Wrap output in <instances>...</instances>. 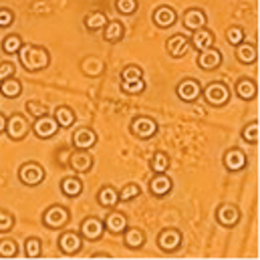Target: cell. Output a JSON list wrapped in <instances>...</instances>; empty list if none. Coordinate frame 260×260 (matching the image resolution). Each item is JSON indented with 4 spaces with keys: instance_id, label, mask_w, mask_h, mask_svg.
Instances as JSON below:
<instances>
[{
    "instance_id": "47",
    "label": "cell",
    "mask_w": 260,
    "mask_h": 260,
    "mask_svg": "<svg viewBox=\"0 0 260 260\" xmlns=\"http://www.w3.org/2000/svg\"><path fill=\"white\" fill-rule=\"evenodd\" d=\"M4 129H6V115L0 113V133H4Z\"/></svg>"
},
{
    "instance_id": "37",
    "label": "cell",
    "mask_w": 260,
    "mask_h": 260,
    "mask_svg": "<svg viewBox=\"0 0 260 260\" xmlns=\"http://www.w3.org/2000/svg\"><path fill=\"white\" fill-rule=\"evenodd\" d=\"M24 109H26V113L30 115V117H43V115H49V105H45L43 101H26V105H24Z\"/></svg>"
},
{
    "instance_id": "16",
    "label": "cell",
    "mask_w": 260,
    "mask_h": 260,
    "mask_svg": "<svg viewBox=\"0 0 260 260\" xmlns=\"http://www.w3.org/2000/svg\"><path fill=\"white\" fill-rule=\"evenodd\" d=\"M151 20H153V24H155L157 28H172V26L178 22V12H176L172 6L161 4V6H157V8L153 10Z\"/></svg>"
},
{
    "instance_id": "13",
    "label": "cell",
    "mask_w": 260,
    "mask_h": 260,
    "mask_svg": "<svg viewBox=\"0 0 260 260\" xmlns=\"http://www.w3.org/2000/svg\"><path fill=\"white\" fill-rule=\"evenodd\" d=\"M59 123L55 121V117L51 115H43V117H37L35 123H32V133L39 137V139H51L59 133Z\"/></svg>"
},
{
    "instance_id": "18",
    "label": "cell",
    "mask_w": 260,
    "mask_h": 260,
    "mask_svg": "<svg viewBox=\"0 0 260 260\" xmlns=\"http://www.w3.org/2000/svg\"><path fill=\"white\" fill-rule=\"evenodd\" d=\"M222 65V53L216 47L198 51V67L202 71H216L218 67Z\"/></svg>"
},
{
    "instance_id": "43",
    "label": "cell",
    "mask_w": 260,
    "mask_h": 260,
    "mask_svg": "<svg viewBox=\"0 0 260 260\" xmlns=\"http://www.w3.org/2000/svg\"><path fill=\"white\" fill-rule=\"evenodd\" d=\"M133 79H143V69L139 65H127L121 69V81H133Z\"/></svg>"
},
{
    "instance_id": "22",
    "label": "cell",
    "mask_w": 260,
    "mask_h": 260,
    "mask_svg": "<svg viewBox=\"0 0 260 260\" xmlns=\"http://www.w3.org/2000/svg\"><path fill=\"white\" fill-rule=\"evenodd\" d=\"M190 43H192V47H194L196 51H204V49L214 47V43H216V35H214L208 26H202V28H198V30L192 32Z\"/></svg>"
},
{
    "instance_id": "8",
    "label": "cell",
    "mask_w": 260,
    "mask_h": 260,
    "mask_svg": "<svg viewBox=\"0 0 260 260\" xmlns=\"http://www.w3.org/2000/svg\"><path fill=\"white\" fill-rule=\"evenodd\" d=\"M103 232H105L103 220L97 218V216H87V218H83V222H81V226H79V234L83 236V240L95 242V240H99V238L103 236Z\"/></svg>"
},
{
    "instance_id": "11",
    "label": "cell",
    "mask_w": 260,
    "mask_h": 260,
    "mask_svg": "<svg viewBox=\"0 0 260 260\" xmlns=\"http://www.w3.org/2000/svg\"><path fill=\"white\" fill-rule=\"evenodd\" d=\"M83 248V236L79 232H73V230H67L59 236V250L65 254V256H75L79 254Z\"/></svg>"
},
{
    "instance_id": "7",
    "label": "cell",
    "mask_w": 260,
    "mask_h": 260,
    "mask_svg": "<svg viewBox=\"0 0 260 260\" xmlns=\"http://www.w3.org/2000/svg\"><path fill=\"white\" fill-rule=\"evenodd\" d=\"M182 242H184V236L178 228H164L159 234H157V246L159 250H164L166 254H172V252H178L182 248Z\"/></svg>"
},
{
    "instance_id": "38",
    "label": "cell",
    "mask_w": 260,
    "mask_h": 260,
    "mask_svg": "<svg viewBox=\"0 0 260 260\" xmlns=\"http://www.w3.org/2000/svg\"><path fill=\"white\" fill-rule=\"evenodd\" d=\"M139 194H141V188H139V184H135V182H129V184H125V186L119 190V202H131V200L139 198Z\"/></svg>"
},
{
    "instance_id": "15",
    "label": "cell",
    "mask_w": 260,
    "mask_h": 260,
    "mask_svg": "<svg viewBox=\"0 0 260 260\" xmlns=\"http://www.w3.org/2000/svg\"><path fill=\"white\" fill-rule=\"evenodd\" d=\"M147 190H149V194L155 196V198H166V196L174 190V180L168 176V172L155 174V176L149 180Z\"/></svg>"
},
{
    "instance_id": "25",
    "label": "cell",
    "mask_w": 260,
    "mask_h": 260,
    "mask_svg": "<svg viewBox=\"0 0 260 260\" xmlns=\"http://www.w3.org/2000/svg\"><path fill=\"white\" fill-rule=\"evenodd\" d=\"M123 37H125V26H123V22H121V20H107V24L103 26V41L115 45V43L123 41Z\"/></svg>"
},
{
    "instance_id": "5",
    "label": "cell",
    "mask_w": 260,
    "mask_h": 260,
    "mask_svg": "<svg viewBox=\"0 0 260 260\" xmlns=\"http://www.w3.org/2000/svg\"><path fill=\"white\" fill-rule=\"evenodd\" d=\"M45 178H47V172L39 161H26L18 168V180H20V184H24L28 188L41 186L45 182Z\"/></svg>"
},
{
    "instance_id": "41",
    "label": "cell",
    "mask_w": 260,
    "mask_h": 260,
    "mask_svg": "<svg viewBox=\"0 0 260 260\" xmlns=\"http://www.w3.org/2000/svg\"><path fill=\"white\" fill-rule=\"evenodd\" d=\"M115 8H117V12H119V14H123V16H131V14H135V12H137L139 2H137V0H115Z\"/></svg>"
},
{
    "instance_id": "42",
    "label": "cell",
    "mask_w": 260,
    "mask_h": 260,
    "mask_svg": "<svg viewBox=\"0 0 260 260\" xmlns=\"http://www.w3.org/2000/svg\"><path fill=\"white\" fill-rule=\"evenodd\" d=\"M14 224H16L14 214H12L10 210L0 208V232H10V230L14 228Z\"/></svg>"
},
{
    "instance_id": "3",
    "label": "cell",
    "mask_w": 260,
    "mask_h": 260,
    "mask_svg": "<svg viewBox=\"0 0 260 260\" xmlns=\"http://www.w3.org/2000/svg\"><path fill=\"white\" fill-rule=\"evenodd\" d=\"M129 131L133 137L147 141V139H153V137L159 133V125H157V121H155L153 117H149V115H135L129 123Z\"/></svg>"
},
{
    "instance_id": "1",
    "label": "cell",
    "mask_w": 260,
    "mask_h": 260,
    "mask_svg": "<svg viewBox=\"0 0 260 260\" xmlns=\"http://www.w3.org/2000/svg\"><path fill=\"white\" fill-rule=\"evenodd\" d=\"M16 55H18L20 65L28 73L45 71L51 65V53H49V49H45L41 45H22Z\"/></svg>"
},
{
    "instance_id": "14",
    "label": "cell",
    "mask_w": 260,
    "mask_h": 260,
    "mask_svg": "<svg viewBox=\"0 0 260 260\" xmlns=\"http://www.w3.org/2000/svg\"><path fill=\"white\" fill-rule=\"evenodd\" d=\"M176 95L184 103H194V101H198V97L202 95V85L196 79H184V81L178 83Z\"/></svg>"
},
{
    "instance_id": "29",
    "label": "cell",
    "mask_w": 260,
    "mask_h": 260,
    "mask_svg": "<svg viewBox=\"0 0 260 260\" xmlns=\"http://www.w3.org/2000/svg\"><path fill=\"white\" fill-rule=\"evenodd\" d=\"M55 121L59 123V127H73L75 125V121H77V115H75V111L69 107V105H59L57 109H55Z\"/></svg>"
},
{
    "instance_id": "23",
    "label": "cell",
    "mask_w": 260,
    "mask_h": 260,
    "mask_svg": "<svg viewBox=\"0 0 260 260\" xmlns=\"http://www.w3.org/2000/svg\"><path fill=\"white\" fill-rule=\"evenodd\" d=\"M234 91L242 101H252L258 95V87L250 77H240L236 81V85H234Z\"/></svg>"
},
{
    "instance_id": "35",
    "label": "cell",
    "mask_w": 260,
    "mask_h": 260,
    "mask_svg": "<svg viewBox=\"0 0 260 260\" xmlns=\"http://www.w3.org/2000/svg\"><path fill=\"white\" fill-rule=\"evenodd\" d=\"M24 254L28 258H39L43 254V242H41V238H37V236L26 238V242H24Z\"/></svg>"
},
{
    "instance_id": "36",
    "label": "cell",
    "mask_w": 260,
    "mask_h": 260,
    "mask_svg": "<svg viewBox=\"0 0 260 260\" xmlns=\"http://www.w3.org/2000/svg\"><path fill=\"white\" fill-rule=\"evenodd\" d=\"M18 256V244L14 238H2L0 240V258H14Z\"/></svg>"
},
{
    "instance_id": "9",
    "label": "cell",
    "mask_w": 260,
    "mask_h": 260,
    "mask_svg": "<svg viewBox=\"0 0 260 260\" xmlns=\"http://www.w3.org/2000/svg\"><path fill=\"white\" fill-rule=\"evenodd\" d=\"M190 47H192L190 37H188V35H182V32L172 35V37L166 41V51H168V55H170L172 59H182V57H186L188 51H190Z\"/></svg>"
},
{
    "instance_id": "12",
    "label": "cell",
    "mask_w": 260,
    "mask_h": 260,
    "mask_svg": "<svg viewBox=\"0 0 260 260\" xmlns=\"http://www.w3.org/2000/svg\"><path fill=\"white\" fill-rule=\"evenodd\" d=\"M93 164H95V159L89 153V149H77L69 157V166L75 174H89L93 170Z\"/></svg>"
},
{
    "instance_id": "28",
    "label": "cell",
    "mask_w": 260,
    "mask_h": 260,
    "mask_svg": "<svg viewBox=\"0 0 260 260\" xmlns=\"http://www.w3.org/2000/svg\"><path fill=\"white\" fill-rule=\"evenodd\" d=\"M22 93V83L14 77H8L4 81H0V95H4L6 99H18Z\"/></svg>"
},
{
    "instance_id": "2",
    "label": "cell",
    "mask_w": 260,
    "mask_h": 260,
    "mask_svg": "<svg viewBox=\"0 0 260 260\" xmlns=\"http://www.w3.org/2000/svg\"><path fill=\"white\" fill-rule=\"evenodd\" d=\"M202 97L212 107H224L230 101V87L224 81H212L202 89Z\"/></svg>"
},
{
    "instance_id": "45",
    "label": "cell",
    "mask_w": 260,
    "mask_h": 260,
    "mask_svg": "<svg viewBox=\"0 0 260 260\" xmlns=\"http://www.w3.org/2000/svg\"><path fill=\"white\" fill-rule=\"evenodd\" d=\"M14 73H16L14 63H10V61H2L0 63V81H4L8 77H14Z\"/></svg>"
},
{
    "instance_id": "32",
    "label": "cell",
    "mask_w": 260,
    "mask_h": 260,
    "mask_svg": "<svg viewBox=\"0 0 260 260\" xmlns=\"http://www.w3.org/2000/svg\"><path fill=\"white\" fill-rule=\"evenodd\" d=\"M22 45H24V43H22L20 35H16V32H10V35H6V37L2 39V51H4L6 55H16Z\"/></svg>"
},
{
    "instance_id": "4",
    "label": "cell",
    "mask_w": 260,
    "mask_h": 260,
    "mask_svg": "<svg viewBox=\"0 0 260 260\" xmlns=\"http://www.w3.org/2000/svg\"><path fill=\"white\" fill-rule=\"evenodd\" d=\"M71 220V212L67 206H61V204H53L49 206L45 212H43V224L45 228L49 230H61L65 228Z\"/></svg>"
},
{
    "instance_id": "33",
    "label": "cell",
    "mask_w": 260,
    "mask_h": 260,
    "mask_svg": "<svg viewBox=\"0 0 260 260\" xmlns=\"http://www.w3.org/2000/svg\"><path fill=\"white\" fill-rule=\"evenodd\" d=\"M85 28L87 30H103V26L107 24V16L103 12H91L85 16Z\"/></svg>"
},
{
    "instance_id": "21",
    "label": "cell",
    "mask_w": 260,
    "mask_h": 260,
    "mask_svg": "<svg viewBox=\"0 0 260 260\" xmlns=\"http://www.w3.org/2000/svg\"><path fill=\"white\" fill-rule=\"evenodd\" d=\"M182 24L188 28V30H198L202 26H208V14L204 8H188L184 12V18H182Z\"/></svg>"
},
{
    "instance_id": "30",
    "label": "cell",
    "mask_w": 260,
    "mask_h": 260,
    "mask_svg": "<svg viewBox=\"0 0 260 260\" xmlns=\"http://www.w3.org/2000/svg\"><path fill=\"white\" fill-rule=\"evenodd\" d=\"M61 192L67 198H79L83 194V182L81 178H75V176H67L61 180Z\"/></svg>"
},
{
    "instance_id": "26",
    "label": "cell",
    "mask_w": 260,
    "mask_h": 260,
    "mask_svg": "<svg viewBox=\"0 0 260 260\" xmlns=\"http://www.w3.org/2000/svg\"><path fill=\"white\" fill-rule=\"evenodd\" d=\"M97 204L101 208H115L119 204V190H115L113 186H101V190L97 192Z\"/></svg>"
},
{
    "instance_id": "6",
    "label": "cell",
    "mask_w": 260,
    "mask_h": 260,
    "mask_svg": "<svg viewBox=\"0 0 260 260\" xmlns=\"http://www.w3.org/2000/svg\"><path fill=\"white\" fill-rule=\"evenodd\" d=\"M30 131V123L26 119V115L22 113H12L10 117H6V129L4 133L8 135V139L12 141H22Z\"/></svg>"
},
{
    "instance_id": "46",
    "label": "cell",
    "mask_w": 260,
    "mask_h": 260,
    "mask_svg": "<svg viewBox=\"0 0 260 260\" xmlns=\"http://www.w3.org/2000/svg\"><path fill=\"white\" fill-rule=\"evenodd\" d=\"M91 258H111V254H107V252H93Z\"/></svg>"
},
{
    "instance_id": "24",
    "label": "cell",
    "mask_w": 260,
    "mask_h": 260,
    "mask_svg": "<svg viewBox=\"0 0 260 260\" xmlns=\"http://www.w3.org/2000/svg\"><path fill=\"white\" fill-rule=\"evenodd\" d=\"M123 244L129 250H139L145 246V232L137 226H127L123 230Z\"/></svg>"
},
{
    "instance_id": "10",
    "label": "cell",
    "mask_w": 260,
    "mask_h": 260,
    "mask_svg": "<svg viewBox=\"0 0 260 260\" xmlns=\"http://www.w3.org/2000/svg\"><path fill=\"white\" fill-rule=\"evenodd\" d=\"M240 208L234 204H220L216 208V222L222 228H234L240 222Z\"/></svg>"
},
{
    "instance_id": "34",
    "label": "cell",
    "mask_w": 260,
    "mask_h": 260,
    "mask_svg": "<svg viewBox=\"0 0 260 260\" xmlns=\"http://www.w3.org/2000/svg\"><path fill=\"white\" fill-rule=\"evenodd\" d=\"M145 79H133V81H121V93L125 95H139L145 91Z\"/></svg>"
},
{
    "instance_id": "39",
    "label": "cell",
    "mask_w": 260,
    "mask_h": 260,
    "mask_svg": "<svg viewBox=\"0 0 260 260\" xmlns=\"http://www.w3.org/2000/svg\"><path fill=\"white\" fill-rule=\"evenodd\" d=\"M244 39H246V32H244L242 26H230V28L226 30V41H228L232 47L244 43Z\"/></svg>"
},
{
    "instance_id": "44",
    "label": "cell",
    "mask_w": 260,
    "mask_h": 260,
    "mask_svg": "<svg viewBox=\"0 0 260 260\" xmlns=\"http://www.w3.org/2000/svg\"><path fill=\"white\" fill-rule=\"evenodd\" d=\"M12 22H14V12L10 8L2 6L0 8V28H8V26H12Z\"/></svg>"
},
{
    "instance_id": "17",
    "label": "cell",
    "mask_w": 260,
    "mask_h": 260,
    "mask_svg": "<svg viewBox=\"0 0 260 260\" xmlns=\"http://www.w3.org/2000/svg\"><path fill=\"white\" fill-rule=\"evenodd\" d=\"M103 226H105V230L111 232V234H123V230L129 226V222H127V216H125L123 212L111 208V210L107 212V216L103 218Z\"/></svg>"
},
{
    "instance_id": "40",
    "label": "cell",
    "mask_w": 260,
    "mask_h": 260,
    "mask_svg": "<svg viewBox=\"0 0 260 260\" xmlns=\"http://www.w3.org/2000/svg\"><path fill=\"white\" fill-rule=\"evenodd\" d=\"M242 139L246 141V143H250V145H256L258 143V121H250L244 129H242Z\"/></svg>"
},
{
    "instance_id": "19",
    "label": "cell",
    "mask_w": 260,
    "mask_h": 260,
    "mask_svg": "<svg viewBox=\"0 0 260 260\" xmlns=\"http://www.w3.org/2000/svg\"><path fill=\"white\" fill-rule=\"evenodd\" d=\"M224 166L228 172H242L246 166H248V159H246V153L240 149V147H230L226 153H224Z\"/></svg>"
},
{
    "instance_id": "27",
    "label": "cell",
    "mask_w": 260,
    "mask_h": 260,
    "mask_svg": "<svg viewBox=\"0 0 260 260\" xmlns=\"http://www.w3.org/2000/svg\"><path fill=\"white\" fill-rule=\"evenodd\" d=\"M236 59H238V63H242V65H252L254 61H256V47L252 45V43H240V45H236Z\"/></svg>"
},
{
    "instance_id": "31",
    "label": "cell",
    "mask_w": 260,
    "mask_h": 260,
    "mask_svg": "<svg viewBox=\"0 0 260 260\" xmlns=\"http://www.w3.org/2000/svg\"><path fill=\"white\" fill-rule=\"evenodd\" d=\"M170 166H172V159H170V155L166 151H155L151 155V159H149V170L153 174H164V172L170 170Z\"/></svg>"
},
{
    "instance_id": "20",
    "label": "cell",
    "mask_w": 260,
    "mask_h": 260,
    "mask_svg": "<svg viewBox=\"0 0 260 260\" xmlns=\"http://www.w3.org/2000/svg\"><path fill=\"white\" fill-rule=\"evenodd\" d=\"M71 141L77 149H91V147L97 145V133L91 127H77L73 131Z\"/></svg>"
}]
</instances>
